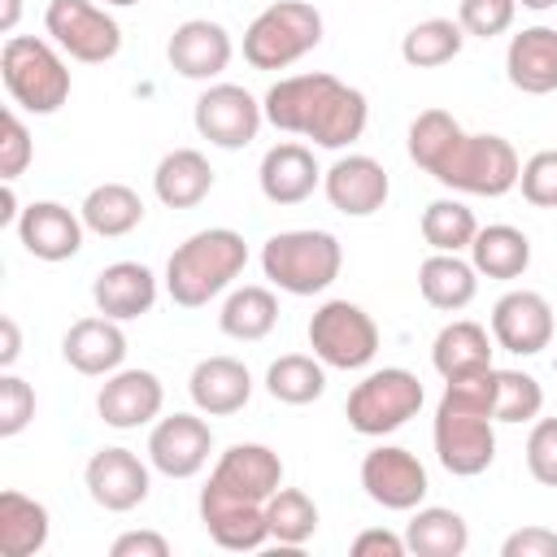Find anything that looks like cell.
I'll list each match as a JSON object with an SVG mask.
<instances>
[{"mask_svg":"<svg viewBox=\"0 0 557 557\" xmlns=\"http://www.w3.org/2000/svg\"><path fill=\"white\" fill-rule=\"evenodd\" d=\"M17 17H22V0H0V30L4 35L17 30Z\"/></svg>","mask_w":557,"mask_h":557,"instance_id":"f907efd6","label":"cell"},{"mask_svg":"<svg viewBox=\"0 0 557 557\" xmlns=\"http://www.w3.org/2000/svg\"><path fill=\"white\" fill-rule=\"evenodd\" d=\"M322 191H326L331 209H339L344 218H370V213H379L387 205L392 178L374 157L348 152L331 170H322Z\"/></svg>","mask_w":557,"mask_h":557,"instance_id":"e0dca14e","label":"cell"},{"mask_svg":"<svg viewBox=\"0 0 557 557\" xmlns=\"http://www.w3.org/2000/svg\"><path fill=\"white\" fill-rule=\"evenodd\" d=\"M522 9H535V13H544V9H557V0H518Z\"/></svg>","mask_w":557,"mask_h":557,"instance_id":"816d5d0a","label":"cell"},{"mask_svg":"<svg viewBox=\"0 0 557 557\" xmlns=\"http://www.w3.org/2000/svg\"><path fill=\"white\" fill-rule=\"evenodd\" d=\"M113 557H170V540L157 531H126L109 548Z\"/></svg>","mask_w":557,"mask_h":557,"instance_id":"7dc6e473","label":"cell"},{"mask_svg":"<svg viewBox=\"0 0 557 557\" xmlns=\"http://www.w3.org/2000/svg\"><path fill=\"white\" fill-rule=\"evenodd\" d=\"M405 553H409L405 535L383 531V527H370V531H361L352 540V557H405Z\"/></svg>","mask_w":557,"mask_h":557,"instance_id":"bcb514c9","label":"cell"},{"mask_svg":"<svg viewBox=\"0 0 557 557\" xmlns=\"http://www.w3.org/2000/svg\"><path fill=\"white\" fill-rule=\"evenodd\" d=\"M213 431L200 413H170L157 418L148 431V466L165 479H191L209 466Z\"/></svg>","mask_w":557,"mask_h":557,"instance_id":"5bb4252c","label":"cell"},{"mask_svg":"<svg viewBox=\"0 0 557 557\" xmlns=\"http://www.w3.org/2000/svg\"><path fill=\"white\" fill-rule=\"evenodd\" d=\"M361 487L374 505L383 509H396V513H409L426 500L431 492V479H426V466L400 448V444H379L361 457Z\"/></svg>","mask_w":557,"mask_h":557,"instance_id":"4fadbf2b","label":"cell"},{"mask_svg":"<svg viewBox=\"0 0 557 557\" xmlns=\"http://www.w3.org/2000/svg\"><path fill=\"white\" fill-rule=\"evenodd\" d=\"M265 122L283 135H305L318 148H348L366 135L370 104L357 87L339 83L335 74H292L278 78L265 100Z\"/></svg>","mask_w":557,"mask_h":557,"instance_id":"7a4b0ae2","label":"cell"},{"mask_svg":"<svg viewBox=\"0 0 557 557\" xmlns=\"http://www.w3.org/2000/svg\"><path fill=\"white\" fill-rule=\"evenodd\" d=\"M44 30L48 39L83 61V65H100V61H113L117 48H122V26L109 9L91 4V0H48L44 9Z\"/></svg>","mask_w":557,"mask_h":557,"instance_id":"30bf717a","label":"cell"},{"mask_svg":"<svg viewBox=\"0 0 557 557\" xmlns=\"http://www.w3.org/2000/svg\"><path fill=\"white\" fill-rule=\"evenodd\" d=\"M500 557H557V531H548V527H522V531L505 535Z\"/></svg>","mask_w":557,"mask_h":557,"instance_id":"f6af8a7d","label":"cell"},{"mask_svg":"<svg viewBox=\"0 0 557 557\" xmlns=\"http://www.w3.org/2000/svg\"><path fill=\"white\" fill-rule=\"evenodd\" d=\"M553 305L540 296V292H505L496 305H492V339L496 348L513 352V357H535L553 344Z\"/></svg>","mask_w":557,"mask_h":557,"instance_id":"9a60e30c","label":"cell"},{"mask_svg":"<svg viewBox=\"0 0 557 557\" xmlns=\"http://www.w3.org/2000/svg\"><path fill=\"white\" fill-rule=\"evenodd\" d=\"M318 44H322V13L305 0H278L248 22L244 61L252 70H287Z\"/></svg>","mask_w":557,"mask_h":557,"instance_id":"52a82bcc","label":"cell"},{"mask_svg":"<svg viewBox=\"0 0 557 557\" xmlns=\"http://www.w3.org/2000/svg\"><path fill=\"white\" fill-rule=\"evenodd\" d=\"M474 235H479V222L461 200L444 196L422 209V239L431 252H461L474 244Z\"/></svg>","mask_w":557,"mask_h":557,"instance_id":"8d00e7d4","label":"cell"},{"mask_svg":"<svg viewBox=\"0 0 557 557\" xmlns=\"http://www.w3.org/2000/svg\"><path fill=\"white\" fill-rule=\"evenodd\" d=\"M418 292L431 309L440 313H457L474 300L479 292V270L470 261H461V252H431L418 265Z\"/></svg>","mask_w":557,"mask_h":557,"instance_id":"83f0119b","label":"cell"},{"mask_svg":"<svg viewBox=\"0 0 557 557\" xmlns=\"http://www.w3.org/2000/svg\"><path fill=\"white\" fill-rule=\"evenodd\" d=\"M422 400H426V392H422V383H418L413 370H405V366H383V370H370V374L348 392L344 413H348V426H352L357 435L379 440V435L400 431L409 418H418Z\"/></svg>","mask_w":557,"mask_h":557,"instance_id":"ba28073f","label":"cell"},{"mask_svg":"<svg viewBox=\"0 0 557 557\" xmlns=\"http://www.w3.org/2000/svg\"><path fill=\"white\" fill-rule=\"evenodd\" d=\"M309 348L331 370H361L379 352V326L352 300H322L309 318Z\"/></svg>","mask_w":557,"mask_h":557,"instance_id":"9c48e42d","label":"cell"},{"mask_svg":"<svg viewBox=\"0 0 557 557\" xmlns=\"http://www.w3.org/2000/svg\"><path fill=\"white\" fill-rule=\"evenodd\" d=\"M513 13H518V0H461L457 4V22L466 35L474 39H496L513 26Z\"/></svg>","mask_w":557,"mask_h":557,"instance_id":"ab89813d","label":"cell"},{"mask_svg":"<svg viewBox=\"0 0 557 557\" xmlns=\"http://www.w3.org/2000/svg\"><path fill=\"white\" fill-rule=\"evenodd\" d=\"M91 300L104 318L113 322H131L144 318L157 305V274L144 261H113L96 274L91 283Z\"/></svg>","mask_w":557,"mask_h":557,"instance_id":"7402d4cb","label":"cell"},{"mask_svg":"<svg viewBox=\"0 0 557 557\" xmlns=\"http://www.w3.org/2000/svg\"><path fill=\"white\" fill-rule=\"evenodd\" d=\"M191 117H196L200 139H209L213 148L235 152V148H248L257 139V131L265 122V109L257 104V96L248 87H239V83H213V87L200 91Z\"/></svg>","mask_w":557,"mask_h":557,"instance_id":"7c38bea8","label":"cell"},{"mask_svg":"<svg viewBox=\"0 0 557 557\" xmlns=\"http://www.w3.org/2000/svg\"><path fill=\"white\" fill-rule=\"evenodd\" d=\"M78 213H83L87 231H96L100 239H117V235H131L144 222V200L126 183H100L83 196Z\"/></svg>","mask_w":557,"mask_h":557,"instance_id":"4dcf8cb0","label":"cell"},{"mask_svg":"<svg viewBox=\"0 0 557 557\" xmlns=\"http://www.w3.org/2000/svg\"><path fill=\"white\" fill-rule=\"evenodd\" d=\"M527 470L535 483L557 487V418H535L527 435Z\"/></svg>","mask_w":557,"mask_h":557,"instance_id":"ee69618b","label":"cell"},{"mask_svg":"<svg viewBox=\"0 0 557 557\" xmlns=\"http://www.w3.org/2000/svg\"><path fill=\"white\" fill-rule=\"evenodd\" d=\"M48 531H52V518L35 496H26L17 487L0 492V557H35V553H44Z\"/></svg>","mask_w":557,"mask_h":557,"instance_id":"f1b7e54d","label":"cell"},{"mask_svg":"<svg viewBox=\"0 0 557 557\" xmlns=\"http://www.w3.org/2000/svg\"><path fill=\"white\" fill-rule=\"evenodd\" d=\"M426 174L435 183H444L448 191H461V196H505V191L518 187L522 161H518V152L505 135L461 131Z\"/></svg>","mask_w":557,"mask_h":557,"instance_id":"8992f818","label":"cell"},{"mask_svg":"<svg viewBox=\"0 0 557 557\" xmlns=\"http://www.w3.org/2000/svg\"><path fill=\"white\" fill-rule=\"evenodd\" d=\"M492 352H496V339L487 335V326H479L470 318H457V322L440 326V335L431 344V366L448 383V379H466V374L492 370Z\"/></svg>","mask_w":557,"mask_h":557,"instance_id":"484cf974","label":"cell"},{"mask_svg":"<svg viewBox=\"0 0 557 557\" xmlns=\"http://www.w3.org/2000/svg\"><path fill=\"white\" fill-rule=\"evenodd\" d=\"M30 418H35V387L22 374L4 370L0 374V435L4 440L22 435L30 426Z\"/></svg>","mask_w":557,"mask_h":557,"instance_id":"b9f144b4","label":"cell"},{"mask_svg":"<svg viewBox=\"0 0 557 557\" xmlns=\"http://www.w3.org/2000/svg\"><path fill=\"white\" fill-rule=\"evenodd\" d=\"M283 487V461L265 444H231L200 487V522L226 553H252L270 540L265 500Z\"/></svg>","mask_w":557,"mask_h":557,"instance_id":"6da1fadb","label":"cell"},{"mask_svg":"<svg viewBox=\"0 0 557 557\" xmlns=\"http://www.w3.org/2000/svg\"><path fill=\"white\" fill-rule=\"evenodd\" d=\"M431 440H435V457L448 474L457 479H474L483 474L492 461H496V431H492V418L487 413H474V409H457V405H435V426H431Z\"/></svg>","mask_w":557,"mask_h":557,"instance_id":"8fae6325","label":"cell"},{"mask_svg":"<svg viewBox=\"0 0 557 557\" xmlns=\"http://www.w3.org/2000/svg\"><path fill=\"white\" fill-rule=\"evenodd\" d=\"M218 326H222V335L244 339V344L265 339L278 326V300H274V292L270 287H257V283L235 287L222 300V309H218Z\"/></svg>","mask_w":557,"mask_h":557,"instance_id":"d6a6232c","label":"cell"},{"mask_svg":"<svg viewBox=\"0 0 557 557\" xmlns=\"http://www.w3.org/2000/svg\"><path fill=\"white\" fill-rule=\"evenodd\" d=\"M35 157V144H30V131L26 122L17 117V109H4L0 117V178L4 183H17V174H26Z\"/></svg>","mask_w":557,"mask_h":557,"instance_id":"7bdbcfd3","label":"cell"},{"mask_svg":"<svg viewBox=\"0 0 557 557\" xmlns=\"http://www.w3.org/2000/svg\"><path fill=\"white\" fill-rule=\"evenodd\" d=\"M505 74L527 96L557 91V26H527L505 48Z\"/></svg>","mask_w":557,"mask_h":557,"instance_id":"cb8c5ba5","label":"cell"},{"mask_svg":"<svg viewBox=\"0 0 557 557\" xmlns=\"http://www.w3.org/2000/svg\"><path fill=\"white\" fill-rule=\"evenodd\" d=\"M83 213H70L57 200H35L17 218V239L39 261H70L83 248Z\"/></svg>","mask_w":557,"mask_h":557,"instance_id":"ffe728a7","label":"cell"},{"mask_svg":"<svg viewBox=\"0 0 557 557\" xmlns=\"http://www.w3.org/2000/svg\"><path fill=\"white\" fill-rule=\"evenodd\" d=\"M257 183H261V196L270 205H300L313 196V187L322 183V170L313 161V152L296 139H283L274 144L265 157H261V170H257Z\"/></svg>","mask_w":557,"mask_h":557,"instance_id":"603a6c76","label":"cell"},{"mask_svg":"<svg viewBox=\"0 0 557 557\" xmlns=\"http://www.w3.org/2000/svg\"><path fill=\"white\" fill-rule=\"evenodd\" d=\"M165 405V387L152 370H113L104 374V387L96 396V413L113 431L148 426Z\"/></svg>","mask_w":557,"mask_h":557,"instance_id":"ac0fdd59","label":"cell"},{"mask_svg":"<svg viewBox=\"0 0 557 557\" xmlns=\"http://www.w3.org/2000/svg\"><path fill=\"white\" fill-rule=\"evenodd\" d=\"M165 57L170 65L183 74V78H196V83H209L218 78L231 57H235V44L226 35L222 22H209V17H187L174 26L170 44H165Z\"/></svg>","mask_w":557,"mask_h":557,"instance_id":"d6986e66","label":"cell"},{"mask_svg":"<svg viewBox=\"0 0 557 557\" xmlns=\"http://www.w3.org/2000/svg\"><path fill=\"white\" fill-rule=\"evenodd\" d=\"M104 4H117V9H126V4H139V0H104Z\"/></svg>","mask_w":557,"mask_h":557,"instance_id":"f5cc1de1","label":"cell"},{"mask_svg":"<svg viewBox=\"0 0 557 557\" xmlns=\"http://www.w3.org/2000/svg\"><path fill=\"white\" fill-rule=\"evenodd\" d=\"M518 187H522V200L535 205V209H557V148H540L522 161V174H518Z\"/></svg>","mask_w":557,"mask_h":557,"instance_id":"60d3db41","label":"cell"},{"mask_svg":"<svg viewBox=\"0 0 557 557\" xmlns=\"http://www.w3.org/2000/svg\"><path fill=\"white\" fill-rule=\"evenodd\" d=\"M187 392H191V405L200 413L231 418V413H239L252 400V374L235 357H205V361L191 366Z\"/></svg>","mask_w":557,"mask_h":557,"instance_id":"44dd1931","label":"cell"},{"mask_svg":"<svg viewBox=\"0 0 557 557\" xmlns=\"http://www.w3.org/2000/svg\"><path fill=\"white\" fill-rule=\"evenodd\" d=\"M152 191L165 209H191L213 191V165L200 148H174L152 170Z\"/></svg>","mask_w":557,"mask_h":557,"instance_id":"4316f807","label":"cell"},{"mask_svg":"<svg viewBox=\"0 0 557 557\" xmlns=\"http://www.w3.org/2000/svg\"><path fill=\"white\" fill-rule=\"evenodd\" d=\"M17 357H22V331H17V322L4 313V318H0V370H13Z\"/></svg>","mask_w":557,"mask_h":557,"instance_id":"c3c4849f","label":"cell"},{"mask_svg":"<svg viewBox=\"0 0 557 557\" xmlns=\"http://www.w3.org/2000/svg\"><path fill=\"white\" fill-rule=\"evenodd\" d=\"M544 409V387L527 370H496V422H535Z\"/></svg>","mask_w":557,"mask_h":557,"instance_id":"74e56055","label":"cell"},{"mask_svg":"<svg viewBox=\"0 0 557 557\" xmlns=\"http://www.w3.org/2000/svg\"><path fill=\"white\" fill-rule=\"evenodd\" d=\"M265 522H270V540H278L283 548H300L318 535V505L300 487H278L265 500Z\"/></svg>","mask_w":557,"mask_h":557,"instance_id":"d590c367","label":"cell"},{"mask_svg":"<svg viewBox=\"0 0 557 557\" xmlns=\"http://www.w3.org/2000/svg\"><path fill=\"white\" fill-rule=\"evenodd\" d=\"M461 44H466L461 22H453V17H426V22H418V26L405 30L400 57L413 70H435V65H448L461 52Z\"/></svg>","mask_w":557,"mask_h":557,"instance_id":"e575fe53","label":"cell"},{"mask_svg":"<svg viewBox=\"0 0 557 557\" xmlns=\"http://www.w3.org/2000/svg\"><path fill=\"white\" fill-rule=\"evenodd\" d=\"M405 544L418 557H461L470 548V527L457 509L444 505H418L409 527H405Z\"/></svg>","mask_w":557,"mask_h":557,"instance_id":"f546056e","label":"cell"},{"mask_svg":"<svg viewBox=\"0 0 557 557\" xmlns=\"http://www.w3.org/2000/svg\"><path fill=\"white\" fill-rule=\"evenodd\" d=\"M17 218H22L17 191H13V183H4V191H0V226H17Z\"/></svg>","mask_w":557,"mask_h":557,"instance_id":"681fc988","label":"cell"},{"mask_svg":"<svg viewBox=\"0 0 557 557\" xmlns=\"http://www.w3.org/2000/svg\"><path fill=\"white\" fill-rule=\"evenodd\" d=\"M461 135V126H457V117L448 113V109H422L413 122H409V161L418 165V170H431L444 152H448V144Z\"/></svg>","mask_w":557,"mask_h":557,"instance_id":"f35d334b","label":"cell"},{"mask_svg":"<svg viewBox=\"0 0 557 557\" xmlns=\"http://www.w3.org/2000/svg\"><path fill=\"white\" fill-rule=\"evenodd\" d=\"M248 265V244L231 226H209L187 235L165 261V292L178 309H200L222 296Z\"/></svg>","mask_w":557,"mask_h":557,"instance_id":"3957f363","label":"cell"},{"mask_svg":"<svg viewBox=\"0 0 557 557\" xmlns=\"http://www.w3.org/2000/svg\"><path fill=\"white\" fill-rule=\"evenodd\" d=\"M344 248L331 231H278L261 244L265 278L287 296H318L339 278Z\"/></svg>","mask_w":557,"mask_h":557,"instance_id":"5b68a950","label":"cell"},{"mask_svg":"<svg viewBox=\"0 0 557 557\" xmlns=\"http://www.w3.org/2000/svg\"><path fill=\"white\" fill-rule=\"evenodd\" d=\"M265 392L283 405H313L326 392V366L309 352H283L265 370Z\"/></svg>","mask_w":557,"mask_h":557,"instance_id":"836d02e7","label":"cell"},{"mask_svg":"<svg viewBox=\"0 0 557 557\" xmlns=\"http://www.w3.org/2000/svg\"><path fill=\"white\" fill-rule=\"evenodd\" d=\"M0 78L17 109L26 113H57L70 100V70L57 52V44L39 35H9L0 48Z\"/></svg>","mask_w":557,"mask_h":557,"instance_id":"277c9868","label":"cell"},{"mask_svg":"<svg viewBox=\"0 0 557 557\" xmlns=\"http://www.w3.org/2000/svg\"><path fill=\"white\" fill-rule=\"evenodd\" d=\"M61 357L78 370V374H113V370H122V361H126V335H122V326L113 322V318H78L70 331H65V339H61Z\"/></svg>","mask_w":557,"mask_h":557,"instance_id":"d4e9b609","label":"cell"},{"mask_svg":"<svg viewBox=\"0 0 557 557\" xmlns=\"http://www.w3.org/2000/svg\"><path fill=\"white\" fill-rule=\"evenodd\" d=\"M470 265L487 278H518L531 265V239L509 222L479 226V235L470 244Z\"/></svg>","mask_w":557,"mask_h":557,"instance_id":"1f68e13d","label":"cell"},{"mask_svg":"<svg viewBox=\"0 0 557 557\" xmlns=\"http://www.w3.org/2000/svg\"><path fill=\"white\" fill-rule=\"evenodd\" d=\"M83 483H87V496L109 513H131L135 505L148 500V487H152L148 466L131 448H96L83 470Z\"/></svg>","mask_w":557,"mask_h":557,"instance_id":"2e32d148","label":"cell"}]
</instances>
